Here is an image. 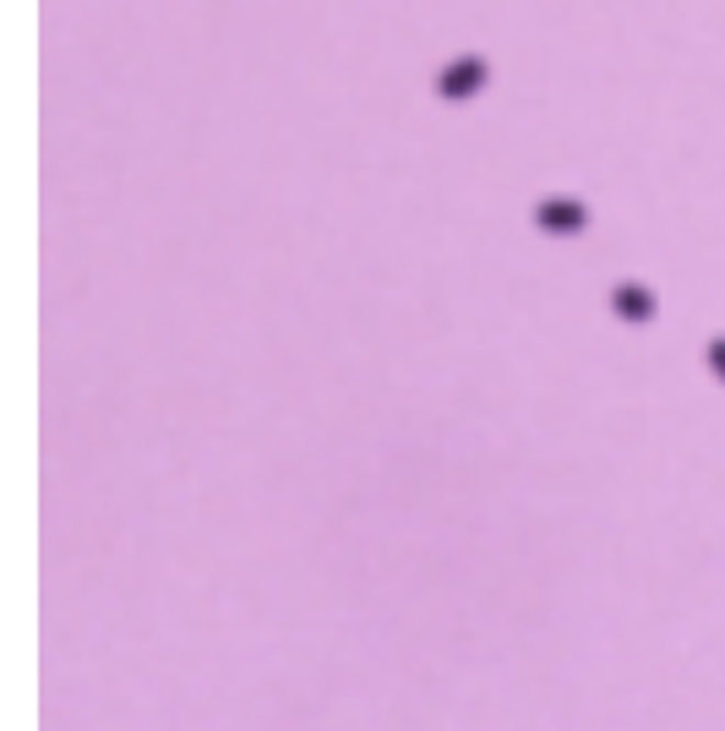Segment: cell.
I'll use <instances>...</instances> for the list:
<instances>
[{"instance_id": "1", "label": "cell", "mask_w": 725, "mask_h": 731, "mask_svg": "<svg viewBox=\"0 0 725 731\" xmlns=\"http://www.w3.org/2000/svg\"><path fill=\"white\" fill-rule=\"evenodd\" d=\"M480 82H486V60L469 55V60H458V66H447V71L436 77V93H442V99H469Z\"/></svg>"}, {"instance_id": "2", "label": "cell", "mask_w": 725, "mask_h": 731, "mask_svg": "<svg viewBox=\"0 0 725 731\" xmlns=\"http://www.w3.org/2000/svg\"><path fill=\"white\" fill-rule=\"evenodd\" d=\"M535 224L551 230V235H573V230L589 224V208H583V202H540V208H535Z\"/></svg>"}, {"instance_id": "3", "label": "cell", "mask_w": 725, "mask_h": 731, "mask_svg": "<svg viewBox=\"0 0 725 731\" xmlns=\"http://www.w3.org/2000/svg\"><path fill=\"white\" fill-rule=\"evenodd\" d=\"M611 306H616V317H627V322H649V317H655V295L638 290V285H616V290H611Z\"/></svg>"}, {"instance_id": "4", "label": "cell", "mask_w": 725, "mask_h": 731, "mask_svg": "<svg viewBox=\"0 0 725 731\" xmlns=\"http://www.w3.org/2000/svg\"><path fill=\"white\" fill-rule=\"evenodd\" d=\"M710 366L725 377V339H715V344H710Z\"/></svg>"}]
</instances>
